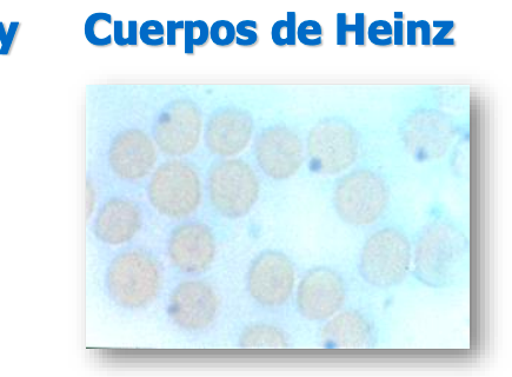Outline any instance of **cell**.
<instances>
[{
  "label": "cell",
  "mask_w": 512,
  "mask_h": 377,
  "mask_svg": "<svg viewBox=\"0 0 512 377\" xmlns=\"http://www.w3.org/2000/svg\"><path fill=\"white\" fill-rule=\"evenodd\" d=\"M158 261L143 250L121 254L111 263L108 284L112 299L122 307L139 309L156 300L162 288Z\"/></svg>",
  "instance_id": "cell-1"
},
{
  "label": "cell",
  "mask_w": 512,
  "mask_h": 377,
  "mask_svg": "<svg viewBox=\"0 0 512 377\" xmlns=\"http://www.w3.org/2000/svg\"><path fill=\"white\" fill-rule=\"evenodd\" d=\"M464 253L463 236L444 222L423 230L415 253V273L425 286L442 288L454 279Z\"/></svg>",
  "instance_id": "cell-2"
},
{
  "label": "cell",
  "mask_w": 512,
  "mask_h": 377,
  "mask_svg": "<svg viewBox=\"0 0 512 377\" xmlns=\"http://www.w3.org/2000/svg\"><path fill=\"white\" fill-rule=\"evenodd\" d=\"M149 200L159 214L181 220L202 202V183L195 168L183 161L165 162L149 184Z\"/></svg>",
  "instance_id": "cell-3"
},
{
  "label": "cell",
  "mask_w": 512,
  "mask_h": 377,
  "mask_svg": "<svg viewBox=\"0 0 512 377\" xmlns=\"http://www.w3.org/2000/svg\"><path fill=\"white\" fill-rule=\"evenodd\" d=\"M337 214L355 227L369 226L388 207L387 184L374 171L362 169L344 176L337 183L334 196Z\"/></svg>",
  "instance_id": "cell-4"
},
{
  "label": "cell",
  "mask_w": 512,
  "mask_h": 377,
  "mask_svg": "<svg viewBox=\"0 0 512 377\" xmlns=\"http://www.w3.org/2000/svg\"><path fill=\"white\" fill-rule=\"evenodd\" d=\"M410 266L411 246L407 236L389 228L377 231L365 243L359 269L372 286L389 288L407 277Z\"/></svg>",
  "instance_id": "cell-5"
},
{
  "label": "cell",
  "mask_w": 512,
  "mask_h": 377,
  "mask_svg": "<svg viewBox=\"0 0 512 377\" xmlns=\"http://www.w3.org/2000/svg\"><path fill=\"white\" fill-rule=\"evenodd\" d=\"M210 200L219 214L241 218L254 207L259 182L250 165L242 160H223L212 167L209 177Z\"/></svg>",
  "instance_id": "cell-6"
},
{
  "label": "cell",
  "mask_w": 512,
  "mask_h": 377,
  "mask_svg": "<svg viewBox=\"0 0 512 377\" xmlns=\"http://www.w3.org/2000/svg\"><path fill=\"white\" fill-rule=\"evenodd\" d=\"M310 167L318 174L335 175L354 164L359 154L356 131L348 124L329 121L318 124L308 138Z\"/></svg>",
  "instance_id": "cell-7"
},
{
  "label": "cell",
  "mask_w": 512,
  "mask_h": 377,
  "mask_svg": "<svg viewBox=\"0 0 512 377\" xmlns=\"http://www.w3.org/2000/svg\"><path fill=\"white\" fill-rule=\"evenodd\" d=\"M202 130L203 119L197 105L188 99H179L158 117L155 142L165 155H189L197 148Z\"/></svg>",
  "instance_id": "cell-8"
},
{
  "label": "cell",
  "mask_w": 512,
  "mask_h": 377,
  "mask_svg": "<svg viewBox=\"0 0 512 377\" xmlns=\"http://www.w3.org/2000/svg\"><path fill=\"white\" fill-rule=\"evenodd\" d=\"M456 131L442 112L421 110L405 121L402 137L410 154L420 161L438 160L448 151Z\"/></svg>",
  "instance_id": "cell-9"
},
{
  "label": "cell",
  "mask_w": 512,
  "mask_h": 377,
  "mask_svg": "<svg viewBox=\"0 0 512 377\" xmlns=\"http://www.w3.org/2000/svg\"><path fill=\"white\" fill-rule=\"evenodd\" d=\"M295 269L287 256L267 251L259 255L249 271V290L264 307H281L295 287Z\"/></svg>",
  "instance_id": "cell-10"
},
{
  "label": "cell",
  "mask_w": 512,
  "mask_h": 377,
  "mask_svg": "<svg viewBox=\"0 0 512 377\" xmlns=\"http://www.w3.org/2000/svg\"><path fill=\"white\" fill-rule=\"evenodd\" d=\"M256 160L269 177L277 181L288 180L304 162L301 138L284 127L265 130L256 143Z\"/></svg>",
  "instance_id": "cell-11"
},
{
  "label": "cell",
  "mask_w": 512,
  "mask_h": 377,
  "mask_svg": "<svg viewBox=\"0 0 512 377\" xmlns=\"http://www.w3.org/2000/svg\"><path fill=\"white\" fill-rule=\"evenodd\" d=\"M345 302L342 277L328 268H317L305 275L297 291L299 312L311 321L334 316Z\"/></svg>",
  "instance_id": "cell-12"
},
{
  "label": "cell",
  "mask_w": 512,
  "mask_h": 377,
  "mask_svg": "<svg viewBox=\"0 0 512 377\" xmlns=\"http://www.w3.org/2000/svg\"><path fill=\"white\" fill-rule=\"evenodd\" d=\"M219 309V299L210 284L184 281L171 295L169 315L178 327L198 332L211 326Z\"/></svg>",
  "instance_id": "cell-13"
},
{
  "label": "cell",
  "mask_w": 512,
  "mask_h": 377,
  "mask_svg": "<svg viewBox=\"0 0 512 377\" xmlns=\"http://www.w3.org/2000/svg\"><path fill=\"white\" fill-rule=\"evenodd\" d=\"M216 241L209 227L202 223H186L170 236L168 254L172 264L185 274H202L211 267L216 256Z\"/></svg>",
  "instance_id": "cell-14"
},
{
  "label": "cell",
  "mask_w": 512,
  "mask_h": 377,
  "mask_svg": "<svg viewBox=\"0 0 512 377\" xmlns=\"http://www.w3.org/2000/svg\"><path fill=\"white\" fill-rule=\"evenodd\" d=\"M156 162L155 144L142 130L122 132L111 145V168L123 180H142L154 169Z\"/></svg>",
  "instance_id": "cell-15"
},
{
  "label": "cell",
  "mask_w": 512,
  "mask_h": 377,
  "mask_svg": "<svg viewBox=\"0 0 512 377\" xmlns=\"http://www.w3.org/2000/svg\"><path fill=\"white\" fill-rule=\"evenodd\" d=\"M254 123L246 112L228 109L218 112L209 121L205 132L206 147L214 155L230 157L248 147Z\"/></svg>",
  "instance_id": "cell-16"
},
{
  "label": "cell",
  "mask_w": 512,
  "mask_h": 377,
  "mask_svg": "<svg viewBox=\"0 0 512 377\" xmlns=\"http://www.w3.org/2000/svg\"><path fill=\"white\" fill-rule=\"evenodd\" d=\"M142 224L143 216L135 203L115 198L99 211L95 231L99 240L118 246L131 241Z\"/></svg>",
  "instance_id": "cell-17"
},
{
  "label": "cell",
  "mask_w": 512,
  "mask_h": 377,
  "mask_svg": "<svg viewBox=\"0 0 512 377\" xmlns=\"http://www.w3.org/2000/svg\"><path fill=\"white\" fill-rule=\"evenodd\" d=\"M322 341L327 348L367 349L374 345V328L367 317L356 310H347L324 327Z\"/></svg>",
  "instance_id": "cell-18"
},
{
  "label": "cell",
  "mask_w": 512,
  "mask_h": 377,
  "mask_svg": "<svg viewBox=\"0 0 512 377\" xmlns=\"http://www.w3.org/2000/svg\"><path fill=\"white\" fill-rule=\"evenodd\" d=\"M239 346L245 349H285L287 336L281 329L270 324H255L246 328L239 339Z\"/></svg>",
  "instance_id": "cell-19"
},
{
  "label": "cell",
  "mask_w": 512,
  "mask_h": 377,
  "mask_svg": "<svg viewBox=\"0 0 512 377\" xmlns=\"http://www.w3.org/2000/svg\"><path fill=\"white\" fill-rule=\"evenodd\" d=\"M112 17L109 13H93L85 23V37L88 41L98 48H105L112 44L111 33H108V28L105 24H112Z\"/></svg>",
  "instance_id": "cell-20"
},
{
  "label": "cell",
  "mask_w": 512,
  "mask_h": 377,
  "mask_svg": "<svg viewBox=\"0 0 512 377\" xmlns=\"http://www.w3.org/2000/svg\"><path fill=\"white\" fill-rule=\"evenodd\" d=\"M185 54L195 55V50L204 48L210 41V28L204 21L185 22Z\"/></svg>",
  "instance_id": "cell-21"
},
{
  "label": "cell",
  "mask_w": 512,
  "mask_h": 377,
  "mask_svg": "<svg viewBox=\"0 0 512 377\" xmlns=\"http://www.w3.org/2000/svg\"><path fill=\"white\" fill-rule=\"evenodd\" d=\"M272 41L281 48L296 45V13L289 12L287 21H278L272 26Z\"/></svg>",
  "instance_id": "cell-22"
},
{
  "label": "cell",
  "mask_w": 512,
  "mask_h": 377,
  "mask_svg": "<svg viewBox=\"0 0 512 377\" xmlns=\"http://www.w3.org/2000/svg\"><path fill=\"white\" fill-rule=\"evenodd\" d=\"M236 37V26L229 21H217L210 28V39L219 48H230Z\"/></svg>",
  "instance_id": "cell-23"
},
{
  "label": "cell",
  "mask_w": 512,
  "mask_h": 377,
  "mask_svg": "<svg viewBox=\"0 0 512 377\" xmlns=\"http://www.w3.org/2000/svg\"><path fill=\"white\" fill-rule=\"evenodd\" d=\"M165 29L161 22L148 21L139 29V37L145 45L151 48H162L165 44Z\"/></svg>",
  "instance_id": "cell-24"
},
{
  "label": "cell",
  "mask_w": 512,
  "mask_h": 377,
  "mask_svg": "<svg viewBox=\"0 0 512 377\" xmlns=\"http://www.w3.org/2000/svg\"><path fill=\"white\" fill-rule=\"evenodd\" d=\"M297 36L302 44L316 48L323 44V29L315 21H307L299 25Z\"/></svg>",
  "instance_id": "cell-25"
},
{
  "label": "cell",
  "mask_w": 512,
  "mask_h": 377,
  "mask_svg": "<svg viewBox=\"0 0 512 377\" xmlns=\"http://www.w3.org/2000/svg\"><path fill=\"white\" fill-rule=\"evenodd\" d=\"M129 33L126 35L124 29V23L116 21L113 24V39L117 45L126 48V46H137L138 45V24L136 21L129 22Z\"/></svg>",
  "instance_id": "cell-26"
},
{
  "label": "cell",
  "mask_w": 512,
  "mask_h": 377,
  "mask_svg": "<svg viewBox=\"0 0 512 377\" xmlns=\"http://www.w3.org/2000/svg\"><path fill=\"white\" fill-rule=\"evenodd\" d=\"M258 25L254 21H243L236 26V43L243 48H250L258 43Z\"/></svg>",
  "instance_id": "cell-27"
},
{
  "label": "cell",
  "mask_w": 512,
  "mask_h": 377,
  "mask_svg": "<svg viewBox=\"0 0 512 377\" xmlns=\"http://www.w3.org/2000/svg\"><path fill=\"white\" fill-rule=\"evenodd\" d=\"M392 29L389 23L379 21L370 26V41L379 46H389L392 43Z\"/></svg>",
  "instance_id": "cell-28"
},
{
  "label": "cell",
  "mask_w": 512,
  "mask_h": 377,
  "mask_svg": "<svg viewBox=\"0 0 512 377\" xmlns=\"http://www.w3.org/2000/svg\"><path fill=\"white\" fill-rule=\"evenodd\" d=\"M21 24L13 22L10 25L9 30H6L4 23H0V42H2V49H0V55H9L12 44L15 42L18 29Z\"/></svg>",
  "instance_id": "cell-29"
},
{
  "label": "cell",
  "mask_w": 512,
  "mask_h": 377,
  "mask_svg": "<svg viewBox=\"0 0 512 377\" xmlns=\"http://www.w3.org/2000/svg\"><path fill=\"white\" fill-rule=\"evenodd\" d=\"M185 22H174L171 21L168 23V45L176 46L177 45V32L184 30Z\"/></svg>",
  "instance_id": "cell-30"
}]
</instances>
